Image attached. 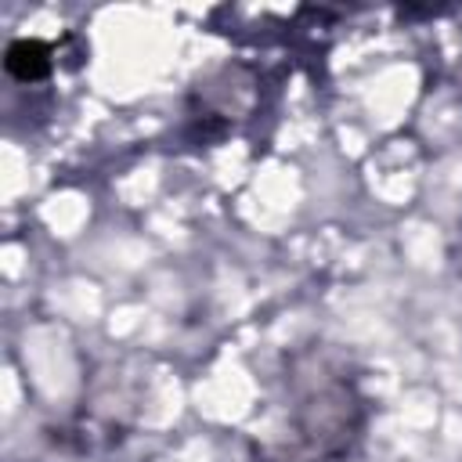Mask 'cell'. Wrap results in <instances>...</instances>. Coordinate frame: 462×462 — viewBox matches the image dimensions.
I'll list each match as a JSON object with an SVG mask.
<instances>
[{"label": "cell", "instance_id": "6da1fadb", "mask_svg": "<svg viewBox=\"0 0 462 462\" xmlns=\"http://www.w3.org/2000/svg\"><path fill=\"white\" fill-rule=\"evenodd\" d=\"M7 72L18 76V79H40L51 72V58H47V47L36 43V40H18L7 47Z\"/></svg>", "mask_w": 462, "mask_h": 462}]
</instances>
